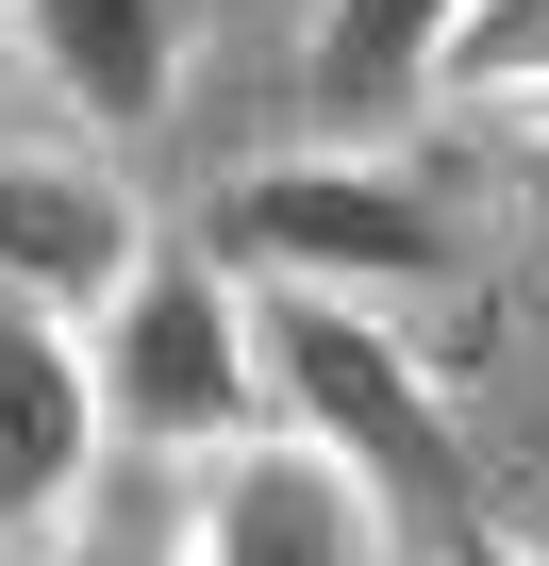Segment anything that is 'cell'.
<instances>
[{
    "instance_id": "obj_1",
    "label": "cell",
    "mask_w": 549,
    "mask_h": 566,
    "mask_svg": "<svg viewBox=\"0 0 549 566\" xmlns=\"http://www.w3.org/2000/svg\"><path fill=\"white\" fill-rule=\"evenodd\" d=\"M250 367H266V417L284 433H317L334 467L383 483V516H416V533L466 516V417L383 334V301H350V283H250Z\"/></svg>"
},
{
    "instance_id": "obj_2",
    "label": "cell",
    "mask_w": 549,
    "mask_h": 566,
    "mask_svg": "<svg viewBox=\"0 0 549 566\" xmlns=\"http://www.w3.org/2000/svg\"><path fill=\"white\" fill-rule=\"evenodd\" d=\"M200 250L233 266V283H350V301H416V283H450L466 250H450V200L367 134H317V150H266V167H233L217 184V217H200Z\"/></svg>"
},
{
    "instance_id": "obj_3",
    "label": "cell",
    "mask_w": 549,
    "mask_h": 566,
    "mask_svg": "<svg viewBox=\"0 0 549 566\" xmlns=\"http://www.w3.org/2000/svg\"><path fill=\"white\" fill-rule=\"evenodd\" d=\"M101 350V400H117V450L150 467H200L233 433H266V367H250V283L183 233H150V266L117 283V301L84 317Z\"/></svg>"
},
{
    "instance_id": "obj_4",
    "label": "cell",
    "mask_w": 549,
    "mask_h": 566,
    "mask_svg": "<svg viewBox=\"0 0 549 566\" xmlns=\"http://www.w3.org/2000/svg\"><path fill=\"white\" fill-rule=\"evenodd\" d=\"M383 483L367 467H334L317 433H233V450H200L183 467V566H383Z\"/></svg>"
},
{
    "instance_id": "obj_5",
    "label": "cell",
    "mask_w": 549,
    "mask_h": 566,
    "mask_svg": "<svg viewBox=\"0 0 549 566\" xmlns=\"http://www.w3.org/2000/svg\"><path fill=\"white\" fill-rule=\"evenodd\" d=\"M134 266H150V200L117 184L101 134H18V150H0V301L101 317Z\"/></svg>"
},
{
    "instance_id": "obj_6",
    "label": "cell",
    "mask_w": 549,
    "mask_h": 566,
    "mask_svg": "<svg viewBox=\"0 0 549 566\" xmlns=\"http://www.w3.org/2000/svg\"><path fill=\"white\" fill-rule=\"evenodd\" d=\"M117 467V400H101V350H84V317H51V301H0V533H51L84 483Z\"/></svg>"
},
{
    "instance_id": "obj_7",
    "label": "cell",
    "mask_w": 549,
    "mask_h": 566,
    "mask_svg": "<svg viewBox=\"0 0 549 566\" xmlns=\"http://www.w3.org/2000/svg\"><path fill=\"white\" fill-rule=\"evenodd\" d=\"M18 51H34V84H51L101 150H134V134H167V101H183L200 0H18Z\"/></svg>"
},
{
    "instance_id": "obj_8",
    "label": "cell",
    "mask_w": 549,
    "mask_h": 566,
    "mask_svg": "<svg viewBox=\"0 0 549 566\" xmlns=\"http://www.w3.org/2000/svg\"><path fill=\"white\" fill-rule=\"evenodd\" d=\"M466 34V0H317V34H300V117L317 134H383V117H433V67Z\"/></svg>"
},
{
    "instance_id": "obj_9",
    "label": "cell",
    "mask_w": 549,
    "mask_h": 566,
    "mask_svg": "<svg viewBox=\"0 0 549 566\" xmlns=\"http://www.w3.org/2000/svg\"><path fill=\"white\" fill-rule=\"evenodd\" d=\"M34 566H183V500L150 483V450H117V467L34 533Z\"/></svg>"
},
{
    "instance_id": "obj_10",
    "label": "cell",
    "mask_w": 549,
    "mask_h": 566,
    "mask_svg": "<svg viewBox=\"0 0 549 566\" xmlns=\"http://www.w3.org/2000/svg\"><path fill=\"white\" fill-rule=\"evenodd\" d=\"M549 101V0H466V34L433 67V117H516Z\"/></svg>"
},
{
    "instance_id": "obj_11",
    "label": "cell",
    "mask_w": 549,
    "mask_h": 566,
    "mask_svg": "<svg viewBox=\"0 0 549 566\" xmlns=\"http://www.w3.org/2000/svg\"><path fill=\"white\" fill-rule=\"evenodd\" d=\"M433 566H532V549H516V533H483V516H450V533H433Z\"/></svg>"
},
{
    "instance_id": "obj_12",
    "label": "cell",
    "mask_w": 549,
    "mask_h": 566,
    "mask_svg": "<svg viewBox=\"0 0 549 566\" xmlns=\"http://www.w3.org/2000/svg\"><path fill=\"white\" fill-rule=\"evenodd\" d=\"M0 67H18V0H0Z\"/></svg>"
},
{
    "instance_id": "obj_13",
    "label": "cell",
    "mask_w": 549,
    "mask_h": 566,
    "mask_svg": "<svg viewBox=\"0 0 549 566\" xmlns=\"http://www.w3.org/2000/svg\"><path fill=\"white\" fill-rule=\"evenodd\" d=\"M0 566H34V549H18V533H0Z\"/></svg>"
}]
</instances>
